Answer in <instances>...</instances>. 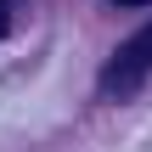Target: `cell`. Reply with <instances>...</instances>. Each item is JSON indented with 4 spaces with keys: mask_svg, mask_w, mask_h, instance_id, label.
I'll list each match as a JSON object with an SVG mask.
<instances>
[{
    "mask_svg": "<svg viewBox=\"0 0 152 152\" xmlns=\"http://www.w3.org/2000/svg\"><path fill=\"white\" fill-rule=\"evenodd\" d=\"M6 23H11V0H0V34H6Z\"/></svg>",
    "mask_w": 152,
    "mask_h": 152,
    "instance_id": "cell-2",
    "label": "cell"
},
{
    "mask_svg": "<svg viewBox=\"0 0 152 152\" xmlns=\"http://www.w3.org/2000/svg\"><path fill=\"white\" fill-rule=\"evenodd\" d=\"M118 6H147V0H118Z\"/></svg>",
    "mask_w": 152,
    "mask_h": 152,
    "instance_id": "cell-3",
    "label": "cell"
},
{
    "mask_svg": "<svg viewBox=\"0 0 152 152\" xmlns=\"http://www.w3.org/2000/svg\"><path fill=\"white\" fill-rule=\"evenodd\" d=\"M152 79V23L141 28V34H130L118 51H113V62L102 68V96H130V90H141Z\"/></svg>",
    "mask_w": 152,
    "mask_h": 152,
    "instance_id": "cell-1",
    "label": "cell"
}]
</instances>
